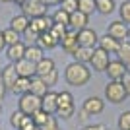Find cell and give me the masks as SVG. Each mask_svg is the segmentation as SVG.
<instances>
[{
  "label": "cell",
  "mask_w": 130,
  "mask_h": 130,
  "mask_svg": "<svg viewBox=\"0 0 130 130\" xmlns=\"http://www.w3.org/2000/svg\"><path fill=\"white\" fill-rule=\"evenodd\" d=\"M97 47H99V49H103L105 53H109V54H117L119 49H120V41H117V39H113L111 35L105 33L103 37H99Z\"/></svg>",
  "instance_id": "e0dca14e"
},
{
  "label": "cell",
  "mask_w": 130,
  "mask_h": 130,
  "mask_svg": "<svg viewBox=\"0 0 130 130\" xmlns=\"http://www.w3.org/2000/svg\"><path fill=\"white\" fill-rule=\"evenodd\" d=\"M117 4H115V0H97V12L101 16H109V14H113Z\"/></svg>",
  "instance_id": "83f0119b"
},
{
  "label": "cell",
  "mask_w": 130,
  "mask_h": 130,
  "mask_svg": "<svg viewBox=\"0 0 130 130\" xmlns=\"http://www.w3.org/2000/svg\"><path fill=\"white\" fill-rule=\"evenodd\" d=\"M60 47H62V51L68 53V54H74V53H76V49L80 47V43H78V31H72L70 27H68L66 35L60 39Z\"/></svg>",
  "instance_id": "7c38bea8"
},
{
  "label": "cell",
  "mask_w": 130,
  "mask_h": 130,
  "mask_svg": "<svg viewBox=\"0 0 130 130\" xmlns=\"http://www.w3.org/2000/svg\"><path fill=\"white\" fill-rule=\"evenodd\" d=\"M18 72H16V68H14V64H6L4 68H2V80H4V86H6V89L8 91H12L14 89V86H16V82H18Z\"/></svg>",
  "instance_id": "2e32d148"
},
{
  "label": "cell",
  "mask_w": 130,
  "mask_h": 130,
  "mask_svg": "<svg viewBox=\"0 0 130 130\" xmlns=\"http://www.w3.org/2000/svg\"><path fill=\"white\" fill-rule=\"evenodd\" d=\"M128 37H130V27H128Z\"/></svg>",
  "instance_id": "681fc988"
},
{
  "label": "cell",
  "mask_w": 130,
  "mask_h": 130,
  "mask_svg": "<svg viewBox=\"0 0 130 130\" xmlns=\"http://www.w3.org/2000/svg\"><path fill=\"white\" fill-rule=\"evenodd\" d=\"M119 16H120V22H124L126 25H130V0H124L119 6Z\"/></svg>",
  "instance_id": "4dcf8cb0"
},
{
  "label": "cell",
  "mask_w": 130,
  "mask_h": 130,
  "mask_svg": "<svg viewBox=\"0 0 130 130\" xmlns=\"http://www.w3.org/2000/svg\"><path fill=\"white\" fill-rule=\"evenodd\" d=\"M91 54H93V49H87V47H78L76 53L72 54V58L76 60V62H82V64H89Z\"/></svg>",
  "instance_id": "cb8c5ba5"
},
{
  "label": "cell",
  "mask_w": 130,
  "mask_h": 130,
  "mask_svg": "<svg viewBox=\"0 0 130 130\" xmlns=\"http://www.w3.org/2000/svg\"><path fill=\"white\" fill-rule=\"evenodd\" d=\"M117 54H119V60H122L126 64V68H130V41H122Z\"/></svg>",
  "instance_id": "f1b7e54d"
},
{
  "label": "cell",
  "mask_w": 130,
  "mask_h": 130,
  "mask_svg": "<svg viewBox=\"0 0 130 130\" xmlns=\"http://www.w3.org/2000/svg\"><path fill=\"white\" fill-rule=\"evenodd\" d=\"M109 62H111V54L105 53V51L99 49V47H95V49H93V54H91V60H89V68H91L93 72H105Z\"/></svg>",
  "instance_id": "52a82bcc"
},
{
  "label": "cell",
  "mask_w": 130,
  "mask_h": 130,
  "mask_svg": "<svg viewBox=\"0 0 130 130\" xmlns=\"http://www.w3.org/2000/svg\"><path fill=\"white\" fill-rule=\"evenodd\" d=\"M29 130H41V128H39V126H33V128H29Z\"/></svg>",
  "instance_id": "7dc6e473"
},
{
  "label": "cell",
  "mask_w": 130,
  "mask_h": 130,
  "mask_svg": "<svg viewBox=\"0 0 130 130\" xmlns=\"http://www.w3.org/2000/svg\"><path fill=\"white\" fill-rule=\"evenodd\" d=\"M31 119H33V124L41 128V126H43L45 122H47V119H49V115H47V113L43 111V109H41V111H37L35 115H31Z\"/></svg>",
  "instance_id": "836d02e7"
},
{
  "label": "cell",
  "mask_w": 130,
  "mask_h": 130,
  "mask_svg": "<svg viewBox=\"0 0 130 130\" xmlns=\"http://www.w3.org/2000/svg\"><path fill=\"white\" fill-rule=\"evenodd\" d=\"M117 128L119 130H130V111H122L117 120Z\"/></svg>",
  "instance_id": "1f68e13d"
},
{
  "label": "cell",
  "mask_w": 130,
  "mask_h": 130,
  "mask_svg": "<svg viewBox=\"0 0 130 130\" xmlns=\"http://www.w3.org/2000/svg\"><path fill=\"white\" fill-rule=\"evenodd\" d=\"M107 76H109V80H117V82H120L122 78L126 76V72H128V68H126V64L122 62V60H111L109 62V66H107Z\"/></svg>",
  "instance_id": "30bf717a"
},
{
  "label": "cell",
  "mask_w": 130,
  "mask_h": 130,
  "mask_svg": "<svg viewBox=\"0 0 130 130\" xmlns=\"http://www.w3.org/2000/svg\"><path fill=\"white\" fill-rule=\"evenodd\" d=\"M23 117H25V115H23L22 111H14V113L10 115V124H12V128L20 130V126H22V120H23Z\"/></svg>",
  "instance_id": "d6a6232c"
},
{
  "label": "cell",
  "mask_w": 130,
  "mask_h": 130,
  "mask_svg": "<svg viewBox=\"0 0 130 130\" xmlns=\"http://www.w3.org/2000/svg\"><path fill=\"white\" fill-rule=\"evenodd\" d=\"M14 68H16L20 78H33L35 76V64L29 62L27 58H22V60H18V62H14Z\"/></svg>",
  "instance_id": "ac0fdd59"
},
{
  "label": "cell",
  "mask_w": 130,
  "mask_h": 130,
  "mask_svg": "<svg viewBox=\"0 0 130 130\" xmlns=\"http://www.w3.org/2000/svg\"><path fill=\"white\" fill-rule=\"evenodd\" d=\"M18 111H22V113L27 115V117L35 115L37 111H41V97L33 95V93H23V95H20Z\"/></svg>",
  "instance_id": "5b68a950"
},
{
  "label": "cell",
  "mask_w": 130,
  "mask_h": 130,
  "mask_svg": "<svg viewBox=\"0 0 130 130\" xmlns=\"http://www.w3.org/2000/svg\"><path fill=\"white\" fill-rule=\"evenodd\" d=\"M6 56H8V60H10L12 64L14 62H18V60H22L23 56H25V45H23V41H20V43L16 45H10V47H6Z\"/></svg>",
  "instance_id": "d6986e66"
},
{
  "label": "cell",
  "mask_w": 130,
  "mask_h": 130,
  "mask_svg": "<svg viewBox=\"0 0 130 130\" xmlns=\"http://www.w3.org/2000/svg\"><path fill=\"white\" fill-rule=\"evenodd\" d=\"M37 45H39L43 51H53V49H56V47L60 45V41L54 37L51 31H47V33H41V35H39Z\"/></svg>",
  "instance_id": "44dd1931"
},
{
  "label": "cell",
  "mask_w": 130,
  "mask_h": 130,
  "mask_svg": "<svg viewBox=\"0 0 130 130\" xmlns=\"http://www.w3.org/2000/svg\"><path fill=\"white\" fill-rule=\"evenodd\" d=\"M64 80L68 86L74 87H84L87 82L91 80V68L89 64H82V62H70L64 68Z\"/></svg>",
  "instance_id": "6da1fadb"
},
{
  "label": "cell",
  "mask_w": 130,
  "mask_h": 130,
  "mask_svg": "<svg viewBox=\"0 0 130 130\" xmlns=\"http://www.w3.org/2000/svg\"><path fill=\"white\" fill-rule=\"evenodd\" d=\"M78 43H80V47H87V49H95L99 43V35L95 29H91V27H86V29H82V31H78Z\"/></svg>",
  "instance_id": "9c48e42d"
},
{
  "label": "cell",
  "mask_w": 130,
  "mask_h": 130,
  "mask_svg": "<svg viewBox=\"0 0 130 130\" xmlns=\"http://www.w3.org/2000/svg\"><path fill=\"white\" fill-rule=\"evenodd\" d=\"M23 37H25L27 41H29V45H35V43L39 41V33L35 31L33 27H27L25 31H23Z\"/></svg>",
  "instance_id": "d590c367"
},
{
  "label": "cell",
  "mask_w": 130,
  "mask_h": 130,
  "mask_svg": "<svg viewBox=\"0 0 130 130\" xmlns=\"http://www.w3.org/2000/svg\"><path fill=\"white\" fill-rule=\"evenodd\" d=\"M60 8L66 10L68 14H72V12L78 10V0H62V2H60Z\"/></svg>",
  "instance_id": "8d00e7d4"
},
{
  "label": "cell",
  "mask_w": 130,
  "mask_h": 130,
  "mask_svg": "<svg viewBox=\"0 0 130 130\" xmlns=\"http://www.w3.org/2000/svg\"><path fill=\"white\" fill-rule=\"evenodd\" d=\"M56 115L60 119H72L76 115V103H74V95L70 91H58V97H56Z\"/></svg>",
  "instance_id": "3957f363"
},
{
  "label": "cell",
  "mask_w": 130,
  "mask_h": 130,
  "mask_svg": "<svg viewBox=\"0 0 130 130\" xmlns=\"http://www.w3.org/2000/svg\"><path fill=\"white\" fill-rule=\"evenodd\" d=\"M51 18H53L54 23L64 25V27H68V23H70V14H68L66 10H62V8H56V10H54V14H53Z\"/></svg>",
  "instance_id": "d4e9b609"
},
{
  "label": "cell",
  "mask_w": 130,
  "mask_h": 130,
  "mask_svg": "<svg viewBox=\"0 0 130 130\" xmlns=\"http://www.w3.org/2000/svg\"><path fill=\"white\" fill-rule=\"evenodd\" d=\"M87 23H89V16H86L84 12L76 10L70 14V23H68V27H70L72 31H82V29H86Z\"/></svg>",
  "instance_id": "5bb4252c"
},
{
  "label": "cell",
  "mask_w": 130,
  "mask_h": 130,
  "mask_svg": "<svg viewBox=\"0 0 130 130\" xmlns=\"http://www.w3.org/2000/svg\"><path fill=\"white\" fill-rule=\"evenodd\" d=\"M35 76L41 78L49 87H53L54 84L58 82V70H56L54 60L49 58V56H45L39 64H35Z\"/></svg>",
  "instance_id": "7a4b0ae2"
},
{
  "label": "cell",
  "mask_w": 130,
  "mask_h": 130,
  "mask_svg": "<svg viewBox=\"0 0 130 130\" xmlns=\"http://www.w3.org/2000/svg\"><path fill=\"white\" fill-rule=\"evenodd\" d=\"M128 97L124 91V86H122V82H117V80H109L107 86H105V101L113 105H119L122 103L124 99Z\"/></svg>",
  "instance_id": "277c9868"
},
{
  "label": "cell",
  "mask_w": 130,
  "mask_h": 130,
  "mask_svg": "<svg viewBox=\"0 0 130 130\" xmlns=\"http://www.w3.org/2000/svg\"><path fill=\"white\" fill-rule=\"evenodd\" d=\"M128 72H130V68H128Z\"/></svg>",
  "instance_id": "816d5d0a"
},
{
  "label": "cell",
  "mask_w": 130,
  "mask_h": 130,
  "mask_svg": "<svg viewBox=\"0 0 130 130\" xmlns=\"http://www.w3.org/2000/svg\"><path fill=\"white\" fill-rule=\"evenodd\" d=\"M107 126L105 124H101V122H97V124H86L82 130H105Z\"/></svg>",
  "instance_id": "b9f144b4"
},
{
  "label": "cell",
  "mask_w": 130,
  "mask_h": 130,
  "mask_svg": "<svg viewBox=\"0 0 130 130\" xmlns=\"http://www.w3.org/2000/svg\"><path fill=\"white\" fill-rule=\"evenodd\" d=\"M45 4L47 6H60V2H62V0H43Z\"/></svg>",
  "instance_id": "7bdbcfd3"
},
{
  "label": "cell",
  "mask_w": 130,
  "mask_h": 130,
  "mask_svg": "<svg viewBox=\"0 0 130 130\" xmlns=\"http://www.w3.org/2000/svg\"><path fill=\"white\" fill-rule=\"evenodd\" d=\"M107 35H111L113 39H117V41H120V43H122V41L128 37V25H126L124 22H120V20H115V22L109 23Z\"/></svg>",
  "instance_id": "8fae6325"
},
{
  "label": "cell",
  "mask_w": 130,
  "mask_h": 130,
  "mask_svg": "<svg viewBox=\"0 0 130 130\" xmlns=\"http://www.w3.org/2000/svg\"><path fill=\"white\" fill-rule=\"evenodd\" d=\"M23 58H27L29 62H33V64H39V62L45 58V51L41 49L37 43L35 45H25V56H23Z\"/></svg>",
  "instance_id": "ffe728a7"
},
{
  "label": "cell",
  "mask_w": 130,
  "mask_h": 130,
  "mask_svg": "<svg viewBox=\"0 0 130 130\" xmlns=\"http://www.w3.org/2000/svg\"><path fill=\"white\" fill-rule=\"evenodd\" d=\"M82 111L87 115V117H97L105 111V99L97 97V95H89L86 97V101L82 103Z\"/></svg>",
  "instance_id": "ba28073f"
},
{
  "label": "cell",
  "mask_w": 130,
  "mask_h": 130,
  "mask_svg": "<svg viewBox=\"0 0 130 130\" xmlns=\"http://www.w3.org/2000/svg\"><path fill=\"white\" fill-rule=\"evenodd\" d=\"M78 10L86 16H91L93 12H97V0H78Z\"/></svg>",
  "instance_id": "484cf974"
},
{
  "label": "cell",
  "mask_w": 130,
  "mask_h": 130,
  "mask_svg": "<svg viewBox=\"0 0 130 130\" xmlns=\"http://www.w3.org/2000/svg\"><path fill=\"white\" fill-rule=\"evenodd\" d=\"M20 8H22V14L25 18H29V20L47 14V4H45L43 0H25Z\"/></svg>",
  "instance_id": "8992f818"
},
{
  "label": "cell",
  "mask_w": 130,
  "mask_h": 130,
  "mask_svg": "<svg viewBox=\"0 0 130 130\" xmlns=\"http://www.w3.org/2000/svg\"><path fill=\"white\" fill-rule=\"evenodd\" d=\"M105 130H111V128H105Z\"/></svg>",
  "instance_id": "f907efd6"
},
{
  "label": "cell",
  "mask_w": 130,
  "mask_h": 130,
  "mask_svg": "<svg viewBox=\"0 0 130 130\" xmlns=\"http://www.w3.org/2000/svg\"><path fill=\"white\" fill-rule=\"evenodd\" d=\"M14 2H16V4H18V6H22V4H23V2H25V0H14Z\"/></svg>",
  "instance_id": "f6af8a7d"
},
{
  "label": "cell",
  "mask_w": 130,
  "mask_h": 130,
  "mask_svg": "<svg viewBox=\"0 0 130 130\" xmlns=\"http://www.w3.org/2000/svg\"><path fill=\"white\" fill-rule=\"evenodd\" d=\"M66 31H68V27H64V25H58V23H54V25L51 27V33H53V35H54L56 39H58V41H60V39H62V37L66 35Z\"/></svg>",
  "instance_id": "74e56055"
},
{
  "label": "cell",
  "mask_w": 130,
  "mask_h": 130,
  "mask_svg": "<svg viewBox=\"0 0 130 130\" xmlns=\"http://www.w3.org/2000/svg\"><path fill=\"white\" fill-rule=\"evenodd\" d=\"M54 25V22H53V18L51 16H39V18H33V20H29V27H33L35 31L41 35V33H47V31H51V27Z\"/></svg>",
  "instance_id": "4fadbf2b"
},
{
  "label": "cell",
  "mask_w": 130,
  "mask_h": 130,
  "mask_svg": "<svg viewBox=\"0 0 130 130\" xmlns=\"http://www.w3.org/2000/svg\"><path fill=\"white\" fill-rule=\"evenodd\" d=\"M33 126H35V124H33V119L25 115V117H23V120H22V126H20V130H29V128H33Z\"/></svg>",
  "instance_id": "f35d334b"
},
{
  "label": "cell",
  "mask_w": 130,
  "mask_h": 130,
  "mask_svg": "<svg viewBox=\"0 0 130 130\" xmlns=\"http://www.w3.org/2000/svg\"><path fill=\"white\" fill-rule=\"evenodd\" d=\"M56 97H58V91H49L41 97V109H43L47 115H56Z\"/></svg>",
  "instance_id": "9a60e30c"
},
{
  "label": "cell",
  "mask_w": 130,
  "mask_h": 130,
  "mask_svg": "<svg viewBox=\"0 0 130 130\" xmlns=\"http://www.w3.org/2000/svg\"><path fill=\"white\" fill-rule=\"evenodd\" d=\"M10 27H12L16 33L23 35V31L29 27V18H25L23 14H18V16H14V18L10 20Z\"/></svg>",
  "instance_id": "7402d4cb"
},
{
  "label": "cell",
  "mask_w": 130,
  "mask_h": 130,
  "mask_svg": "<svg viewBox=\"0 0 130 130\" xmlns=\"http://www.w3.org/2000/svg\"><path fill=\"white\" fill-rule=\"evenodd\" d=\"M0 113H2V103H0Z\"/></svg>",
  "instance_id": "c3c4849f"
},
{
  "label": "cell",
  "mask_w": 130,
  "mask_h": 130,
  "mask_svg": "<svg viewBox=\"0 0 130 130\" xmlns=\"http://www.w3.org/2000/svg\"><path fill=\"white\" fill-rule=\"evenodd\" d=\"M0 2H4V4H8V2H14V0H0Z\"/></svg>",
  "instance_id": "bcb514c9"
},
{
  "label": "cell",
  "mask_w": 130,
  "mask_h": 130,
  "mask_svg": "<svg viewBox=\"0 0 130 130\" xmlns=\"http://www.w3.org/2000/svg\"><path fill=\"white\" fill-rule=\"evenodd\" d=\"M6 93H8V89H6V86H4V80H2V68H0V103L4 101Z\"/></svg>",
  "instance_id": "ab89813d"
},
{
  "label": "cell",
  "mask_w": 130,
  "mask_h": 130,
  "mask_svg": "<svg viewBox=\"0 0 130 130\" xmlns=\"http://www.w3.org/2000/svg\"><path fill=\"white\" fill-rule=\"evenodd\" d=\"M6 49V43H4V35H2V31H0V51Z\"/></svg>",
  "instance_id": "ee69618b"
},
{
  "label": "cell",
  "mask_w": 130,
  "mask_h": 130,
  "mask_svg": "<svg viewBox=\"0 0 130 130\" xmlns=\"http://www.w3.org/2000/svg\"><path fill=\"white\" fill-rule=\"evenodd\" d=\"M120 82H122V86H124V91H126V95L130 97V72H126V76L122 78Z\"/></svg>",
  "instance_id": "60d3db41"
},
{
  "label": "cell",
  "mask_w": 130,
  "mask_h": 130,
  "mask_svg": "<svg viewBox=\"0 0 130 130\" xmlns=\"http://www.w3.org/2000/svg\"><path fill=\"white\" fill-rule=\"evenodd\" d=\"M29 86H31V78H18L16 86L12 89V93H18V95H23V93H29Z\"/></svg>",
  "instance_id": "4316f807"
},
{
  "label": "cell",
  "mask_w": 130,
  "mask_h": 130,
  "mask_svg": "<svg viewBox=\"0 0 130 130\" xmlns=\"http://www.w3.org/2000/svg\"><path fill=\"white\" fill-rule=\"evenodd\" d=\"M41 130H60V126H58V117L49 115V119H47V122L41 126Z\"/></svg>",
  "instance_id": "e575fe53"
},
{
  "label": "cell",
  "mask_w": 130,
  "mask_h": 130,
  "mask_svg": "<svg viewBox=\"0 0 130 130\" xmlns=\"http://www.w3.org/2000/svg\"><path fill=\"white\" fill-rule=\"evenodd\" d=\"M51 87L45 84L41 78H37V76H33L31 78V86H29V93H33V95H37V97H43L45 93L49 91Z\"/></svg>",
  "instance_id": "603a6c76"
},
{
  "label": "cell",
  "mask_w": 130,
  "mask_h": 130,
  "mask_svg": "<svg viewBox=\"0 0 130 130\" xmlns=\"http://www.w3.org/2000/svg\"><path fill=\"white\" fill-rule=\"evenodd\" d=\"M2 35H4V43H6V47L16 45V43H20V41H22V39H20V33H16L12 27H8V29H2Z\"/></svg>",
  "instance_id": "f546056e"
}]
</instances>
